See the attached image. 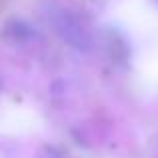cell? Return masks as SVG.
I'll return each instance as SVG.
<instances>
[{"label":"cell","mask_w":158,"mask_h":158,"mask_svg":"<svg viewBox=\"0 0 158 158\" xmlns=\"http://www.w3.org/2000/svg\"><path fill=\"white\" fill-rule=\"evenodd\" d=\"M44 14H46V20L52 26V30L68 46L76 48L80 52H88L92 48V36L72 10H68V8L60 6L56 2H48L44 6Z\"/></svg>","instance_id":"cell-1"},{"label":"cell","mask_w":158,"mask_h":158,"mask_svg":"<svg viewBox=\"0 0 158 158\" xmlns=\"http://www.w3.org/2000/svg\"><path fill=\"white\" fill-rule=\"evenodd\" d=\"M40 158H60L56 150H52V148H44L42 152H40Z\"/></svg>","instance_id":"cell-2"}]
</instances>
